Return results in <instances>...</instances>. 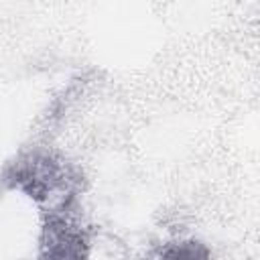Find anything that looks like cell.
<instances>
[{
  "label": "cell",
  "mask_w": 260,
  "mask_h": 260,
  "mask_svg": "<svg viewBox=\"0 0 260 260\" xmlns=\"http://www.w3.org/2000/svg\"><path fill=\"white\" fill-rule=\"evenodd\" d=\"M89 246L83 232L65 217H51L43 230L41 260H87Z\"/></svg>",
  "instance_id": "1"
},
{
  "label": "cell",
  "mask_w": 260,
  "mask_h": 260,
  "mask_svg": "<svg viewBox=\"0 0 260 260\" xmlns=\"http://www.w3.org/2000/svg\"><path fill=\"white\" fill-rule=\"evenodd\" d=\"M59 181V167L51 158H32L12 173V183L32 199H45Z\"/></svg>",
  "instance_id": "2"
},
{
  "label": "cell",
  "mask_w": 260,
  "mask_h": 260,
  "mask_svg": "<svg viewBox=\"0 0 260 260\" xmlns=\"http://www.w3.org/2000/svg\"><path fill=\"white\" fill-rule=\"evenodd\" d=\"M158 260H211L209 248L197 240H183L169 244Z\"/></svg>",
  "instance_id": "3"
}]
</instances>
